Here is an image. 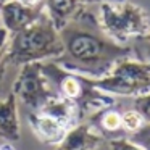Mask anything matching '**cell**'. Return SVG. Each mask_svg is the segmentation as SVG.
Here are the masks:
<instances>
[{"mask_svg":"<svg viewBox=\"0 0 150 150\" xmlns=\"http://www.w3.org/2000/svg\"><path fill=\"white\" fill-rule=\"evenodd\" d=\"M60 31L42 8L40 15L20 33L10 34L7 49L8 65H26L36 62H55L63 55Z\"/></svg>","mask_w":150,"mask_h":150,"instance_id":"7a4b0ae2","label":"cell"},{"mask_svg":"<svg viewBox=\"0 0 150 150\" xmlns=\"http://www.w3.org/2000/svg\"><path fill=\"white\" fill-rule=\"evenodd\" d=\"M142 18L136 10L116 5H102L100 26L107 34L118 40L142 31Z\"/></svg>","mask_w":150,"mask_h":150,"instance_id":"5b68a950","label":"cell"},{"mask_svg":"<svg viewBox=\"0 0 150 150\" xmlns=\"http://www.w3.org/2000/svg\"><path fill=\"white\" fill-rule=\"evenodd\" d=\"M11 92L29 111L40 110L45 102L58 95L49 76L44 73L42 62L21 65Z\"/></svg>","mask_w":150,"mask_h":150,"instance_id":"3957f363","label":"cell"},{"mask_svg":"<svg viewBox=\"0 0 150 150\" xmlns=\"http://www.w3.org/2000/svg\"><path fill=\"white\" fill-rule=\"evenodd\" d=\"M28 123H29L31 131L37 140L47 145H53L62 142L65 134L68 132V127L58 120L49 116V115L42 113V111H29L28 113Z\"/></svg>","mask_w":150,"mask_h":150,"instance_id":"52a82bcc","label":"cell"},{"mask_svg":"<svg viewBox=\"0 0 150 150\" xmlns=\"http://www.w3.org/2000/svg\"><path fill=\"white\" fill-rule=\"evenodd\" d=\"M42 8V4L31 7L18 0H5L0 5V24L8 31V34L20 33L39 16Z\"/></svg>","mask_w":150,"mask_h":150,"instance_id":"8992f818","label":"cell"},{"mask_svg":"<svg viewBox=\"0 0 150 150\" xmlns=\"http://www.w3.org/2000/svg\"><path fill=\"white\" fill-rule=\"evenodd\" d=\"M150 82V73L145 66L131 62L118 63L110 73L98 79H92V84L102 92L107 94H136L147 87Z\"/></svg>","mask_w":150,"mask_h":150,"instance_id":"277c9868","label":"cell"},{"mask_svg":"<svg viewBox=\"0 0 150 150\" xmlns=\"http://www.w3.org/2000/svg\"><path fill=\"white\" fill-rule=\"evenodd\" d=\"M137 111L144 116V120H145V118H149V120H150V98H149V100L145 98V100L139 102V110H137Z\"/></svg>","mask_w":150,"mask_h":150,"instance_id":"9a60e30c","label":"cell"},{"mask_svg":"<svg viewBox=\"0 0 150 150\" xmlns=\"http://www.w3.org/2000/svg\"><path fill=\"white\" fill-rule=\"evenodd\" d=\"M8 40H10V34L0 24V91H2V84L5 79V73H7V49H8Z\"/></svg>","mask_w":150,"mask_h":150,"instance_id":"30bf717a","label":"cell"},{"mask_svg":"<svg viewBox=\"0 0 150 150\" xmlns=\"http://www.w3.org/2000/svg\"><path fill=\"white\" fill-rule=\"evenodd\" d=\"M4 2H5V0H0V5H2V4H4Z\"/></svg>","mask_w":150,"mask_h":150,"instance_id":"ac0fdd59","label":"cell"},{"mask_svg":"<svg viewBox=\"0 0 150 150\" xmlns=\"http://www.w3.org/2000/svg\"><path fill=\"white\" fill-rule=\"evenodd\" d=\"M102 144V134L94 126L78 123L68 129L62 142L55 145V150H95Z\"/></svg>","mask_w":150,"mask_h":150,"instance_id":"9c48e42d","label":"cell"},{"mask_svg":"<svg viewBox=\"0 0 150 150\" xmlns=\"http://www.w3.org/2000/svg\"><path fill=\"white\" fill-rule=\"evenodd\" d=\"M111 150H145L136 144L134 140H127V139H111L108 142Z\"/></svg>","mask_w":150,"mask_h":150,"instance_id":"4fadbf2b","label":"cell"},{"mask_svg":"<svg viewBox=\"0 0 150 150\" xmlns=\"http://www.w3.org/2000/svg\"><path fill=\"white\" fill-rule=\"evenodd\" d=\"M136 144H139L142 149L145 150H150V129L147 131H142V132H139L136 136V140H134Z\"/></svg>","mask_w":150,"mask_h":150,"instance_id":"5bb4252c","label":"cell"},{"mask_svg":"<svg viewBox=\"0 0 150 150\" xmlns=\"http://www.w3.org/2000/svg\"><path fill=\"white\" fill-rule=\"evenodd\" d=\"M144 124V116L137 110H127L121 115V127H124L126 131L136 132L142 127Z\"/></svg>","mask_w":150,"mask_h":150,"instance_id":"8fae6325","label":"cell"},{"mask_svg":"<svg viewBox=\"0 0 150 150\" xmlns=\"http://www.w3.org/2000/svg\"><path fill=\"white\" fill-rule=\"evenodd\" d=\"M100 126L105 131H118L121 127V115L118 111H105L100 118Z\"/></svg>","mask_w":150,"mask_h":150,"instance_id":"7c38bea8","label":"cell"},{"mask_svg":"<svg viewBox=\"0 0 150 150\" xmlns=\"http://www.w3.org/2000/svg\"><path fill=\"white\" fill-rule=\"evenodd\" d=\"M60 37L65 50L55 62L66 71L89 79L102 78L118 52L115 45L107 42L91 28L84 26L81 15L60 31Z\"/></svg>","mask_w":150,"mask_h":150,"instance_id":"6da1fadb","label":"cell"},{"mask_svg":"<svg viewBox=\"0 0 150 150\" xmlns=\"http://www.w3.org/2000/svg\"><path fill=\"white\" fill-rule=\"evenodd\" d=\"M0 139L10 144H15L21 139L18 98L13 92L0 97Z\"/></svg>","mask_w":150,"mask_h":150,"instance_id":"ba28073f","label":"cell"},{"mask_svg":"<svg viewBox=\"0 0 150 150\" xmlns=\"http://www.w3.org/2000/svg\"><path fill=\"white\" fill-rule=\"evenodd\" d=\"M21 4H26V5H31V7H36V5H40L42 0H18Z\"/></svg>","mask_w":150,"mask_h":150,"instance_id":"2e32d148","label":"cell"},{"mask_svg":"<svg viewBox=\"0 0 150 150\" xmlns=\"http://www.w3.org/2000/svg\"><path fill=\"white\" fill-rule=\"evenodd\" d=\"M0 150H16L13 147V144L10 142H4V144H0Z\"/></svg>","mask_w":150,"mask_h":150,"instance_id":"e0dca14e","label":"cell"}]
</instances>
